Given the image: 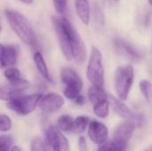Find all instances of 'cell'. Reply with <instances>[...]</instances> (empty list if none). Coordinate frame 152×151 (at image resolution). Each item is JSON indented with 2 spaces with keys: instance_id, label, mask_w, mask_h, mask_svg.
I'll return each instance as SVG.
<instances>
[{
  "instance_id": "1",
  "label": "cell",
  "mask_w": 152,
  "mask_h": 151,
  "mask_svg": "<svg viewBox=\"0 0 152 151\" xmlns=\"http://www.w3.org/2000/svg\"><path fill=\"white\" fill-rule=\"evenodd\" d=\"M52 22L63 56L69 61L74 60L82 64L86 58V48L79 33L65 17L53 16Z\"/></svg>"
},
{
  "instance_id": "2",
  "label": "cell",
  "mask_w": 152,
  "mask_h": 151,
  "mask_svg": "<svg viewBox=\"0 0 152 151\" xmlns=\"http://www.w3.org/2000/svg\"><path fill=\"white\" fill-rule=\"evenodd\" d=\"M7 21L16 36L26 44L33 46L36 44V35L30 21L22 13L7 9L4 12Z\"/></svg>"
},
{
  "instance_id": "3",
  "label": "cell",
  "mask_w": 152,
  "mask_h": 151,
  "mask_svg": "<svg viewBox=\"0 0 152 151\" xmlns=\"http://www.w3.org/2000/svg\"><path fill=\"white\" fill-rule=\"evenodd\" d=\"M134 80V69L132 65H125L117 68L115 72V90L119 100L126 101L128 98Z\"/></svg>"
},
{
  "instance_id": "4",
  "label": "cell",
  "mask_w": 152,
  "mask_h": 151,
  "mask_svg": "<svg viewBox=\"0 0 152 151\" xmlns=\"http://www.w3.org/2000/svg\"><path fill=\"white\" fill-rule=\"evenodd\" d=\"M87 78L93 85L102 87L104 85V68L102 63V54L96 47H92L88 60Z\"/></svg>"
},
{
  "instance_id": "5",
  "label": "cell",
  "mask_w": 152,
  "mask_h": 151,
  "mask_svg": "<svg viewBox=\"0 0 152 151\" xmlns=\"http://www.w3.org/2000/svg\"><path fill=\"white\" fill-rule=\"evenodd\" d=\"M60 75L61 82L66 85L63 90L64 96L69 100L75 101L83 88V80L81 77L75 69L67 67L61 69Z\"/></svg>"
},
{
  "instance_id": "6",
  "label": "cell",
  "mask_w": 152,
  "mask_h": 151,
  "mask_svg": "<svg viewBox=\"0 0 152 151\" xmlns=\"http://www.w3.org/2000/svg\"><path fill=\"white\" fill-rule=\"evenodd\" d=\"M43 95L34 93L29 95H21L7 101L6 106L9 109L21 116H27L32 113L38 106Z\"/></svg>"
},
{
  "instance_id": "7",
  "label": "cell",
  "mask_w": 152,
  "mask_h": 151,
  "mask_svg": "<svg viewBox=\"0 0 152 151\" xmlns=\"http://www.w3.org/2000/svg\"><path fill=\"white\" fill-rule=\"evenodd\" d=\"M45 134L46 144L51 151H70L68 139L58 127L49 125Z\"/></svg>"
},
{
  "instance_id": "8",
  "label": "cell",
  "mask_w": 152,
  "mask_h": 151,
  "mask_svg": "<svg viewBox=\"0 0 152 151\" xmlns=\"http://www.w3.org/2000/svg\"><path fill=\"white\" fill-rule=\"evenodd\" d=\"M109 100H110V106L112 107L113 110L118 116L126 119V121L133 122L138 127H141L143 125L145 119L142 114H137V113L134 112L121 100L117 99L111 95L109 96Z\"/></svg>"
},
{
  "instance_id": "9",
  "label": "cell",
  "mask_w": 152,
  "mask_h": 151,
  "mask_svg": "<svg viewBox=\"0 0 152 151\" xmlns=\"http://www.w3.org/2000/svg\"><path fill=\"white\" fill-rule=\"evenodd\" d=\"M135 127L136 125L130 121H126L117 127L112 142L116 144L119 151H126L128 142L134 133Z\"/></svg>"
},
{
  "instance_id": "10",
  "label": "cell",
  "mask_w": 152,
  "mask_h": 151,
  "mask_svg": "<svg viewBox=\"0 0 152 151\" xmlns=\"http://www.w3.org/2000/svg\"><path fill=\"white\" fill-rule=\"evenodd\" d=\"M113 45L118 53L133 61H138L142 59L143 54L135 46L126 42L124 39L115 38L113 40Z\"/></svg>"
},
{
  "instance_id": "11",
  "label": "cell",
  "mask_w": 152,
  "mask_h": 151,
  "mask_svg": "<svg viewBox=\"0 0 152 151\" xmlns=\"http://www.w3.org/2000/svg\"><path fill=\"white\" fill-rule=\"evenodd\" d=\"M88 136L91 142L100 146L107 142L109 129L103 123L97 120H92L88 125Z\"/></svg>"
},
{
  "instance_id": "12",
  "label": "cell",
  "mask_w": 152,
  "mask_h": 151,
  "mask_svg": "<svg viewBox=\"0 0 152 151\" xmlns=\"http://www.w3.org/2000/svg\"><path fill=\"white\" fill-rule=\"evenodd\" d=\"M64 103L65 101L61 95L56 93H49L42 97L38 107L45 113H53L58 111Z\"/></svg>"
},
{
  "instance_id": "13",
  "label": "cell",
  "mask_w": 152,
  "mask_h": 151,
  "mask_svg": "<svg viewBox=\"0 0 152 151\" xmlns=\"http://www.w3.org/2000/svg\"><path fill=\"white\" fill-rule=\"evenodd\" d=\"M0 62L2 69H8L13 67L18 59L19 46L16 44H1Z\"/></svg>"
},
{
  "instance_id": "14",
  "label": "cell",
  "mask_w": 152,
  "mask_h": 151,
  "mask_svg": "<svg viewBox=\"0 0 152 151\" xmlns=\"http://www.w3.org/2000/svg\"><path fill=\"white\" fill-rule=\"evenodd\" d=\"M30 86L29 82L20 84V85H12L9 84L7 85L1 86V92H0V98L2 101H11L14 98L21 96L20 94L28 90Z\"/></svg>"
},
{
  "instance_id": "15",
  "label": "cell",
  "mask_w": 152,
  "mask_h": 151,
  "mask_svg": "<svg viewBox=\"0 0 152 151\" xmlns=\"http://www.w3.org/2000/svg\"><path fill=\"white\" fill-rule=\"evenodd\" d=\"M75 8L77 14L80 20L85 24L88 25L91 19V9L88 0H75Z\"/></svg>"
},
{
  "instance_id": "16",
  "label": "cell",
  "mask_w": 152,
  "mask_h": 151,
  "mask_svg": "<svg viewBox=\"0 0 152 151\" xmlns=\"http://www.w3.org/2000/svg\"><path fill=\"white\" fill-rule=\"evenodd\" d=\"M33 59H34V62H35V65L37 67V69L39 72V74L41 75V77L48 82H53V79L51 77L47 64H46L45 58L42 55V53L39 52H36L34 53Z\"/></svg>"
},
{
  "instance_id": "17",
  "label": "cell",
  "mask_w": 152,
  "mask_h": 151,
  "mask_svg": "<svg viewBox=\"0 0 152 151\" xmlns=\"http://www.w3.org/2000/svg\"><path fill=\"white\" fill-rule=\"evenodd\" d=\"M88 99L91 101V103L94 106L98 103H101L102 101H105L108 99V95L105 93V91L102 89V87L96 86V85H92L88 89Z\"/></svg>"
},
{
  "instance_id": "18",
  "label": "cell",
  "mask_w": 152,
  "mask_h": 151,
  "mask_svg": "<svg viewBox=\"0 0 152 151\" xmlns=\"http://www.w3.org/2000/svg\"><path fill=\"white\" fill-rule=\"evenodd\" d=\"M4 77L8 80L9 84H12V85H20V84H24V83H27L28 82V80H26L20 71L14 68V67H12V68H8L4 70Z\"/></svg>"
},
{
  "instance_id": "19",
  "label": "cell",
  "mask_w": 152,
  "mask_h": 151,
  "mask_svg": "<svg viewBox=\"0 0 152 151\" xmlns=\"http://www.w3.org/2000/svg\"><path fill=\"white\" fill-rule=\"evenodd\" d=\"M75 119L69 115H62L57 120V127L64 133L73 132Z\"/></svg>"
},
{
  "instance_id": "20",
  "label": "cell",
  "mask_w": 152,
  "mask_h": 151,
  "mask_svg": "<svg viewBox=\"0 0 152 151\" xmlns=\"http://www.w3.org/2000/svg\"><path fill=\"white\" fill-rule=\"evenodd\" d=\"M110 100L102 101L94 106V113L100 118H106L110 114Z\"/></svg>"
},
{
  "instance_id": "21",
  "label": "cell",
  "mask_w": 152,
  "mask_h": 151,
  "mask_svg": "<svg viewBox=\"0 0 152 151\" xmlns=\"http://www.w3.org/2000/svg\"><path fill=\"white\" fill-rule=\"evenodd\" d=\"M90 121L89 117L86 116H79L77 117L74 121V127H73V133L77 134H81L86 131V128L87 125H89Z\"/></svg>"
},
{
  "instance_id": "22",
  "label": "cell",
  "mask_w": 152,
  "mask_h": 151,
  "mask_svg": "<svg viewBox=\"0 0 152 151\" xmlns=\"http://www.w3.org/2000/svg\"><path fill=\"white\" fill-rule=\"evenodd\" d=\"M93 20L94 23L98 28H103L105 25V17L102 10L97 4L94 5L93 8Z\"/></svg>"
},
{
  "instance_id": "23",
  "label": "cell",
  "mask_w": 152,
  "mask_h": 151,
  "mask_svg": "<svg viewBox=\"0 0 152 151\" xmlns=\"http://www.w3.org/2000/svg\"><path fill=\"white\" fill-rule=\"evenodd\" d=\"M139 87L142 94L145 98L147 101H150L151 99V83L149 80L142 79L139 83Z\"/></svg>"
},
{
  "instance_id": "24",
  "label": "cell",
  "mask_w": 152,
  "mask_h": 151,
  "mask_svg": "<svg viewBox=\"0 0 152 151\" xmlns=\"http://www.w3.org/2000/svg\"><path fill=\"white\" fill-rule=\"evenodd\" d=\"M48 146L40 138H35L30 143V151H48Z\"/></svg>"
},
{
  "instance_id": "25",
  "label": "cell",
  "mask_w": 152,
  "mask_h": 151,
  "mask_svg": "<svg viewBox=\"0 0 152 151\" xmlns=\"http://www.w3.org/2000/svg\"><path fill=\"white\" fill-rule=\"evenodd\" d=\"M12 138L8 135H1L0 137V151H9L12 148Z\"/></svg>"
},
{
  "instance_id": "26",
  "label": "cell",
  "mask_w": 152,
  "mask_h": 151,
  "mask_svg": "<svg viewBox=\"0 0 152 151\" xmlns=\"http://www.w3.org/2000/svg\"><path fill=\"white\" fill-rule=\"evenodd\" d=\"M12 128V120L11 118L4 114L0 116V131L7 132Z\"/></svg>"
},
{
  "instance_id": "27",
  "label": "cell",
  "mask_w": 152,
  "mask_h": 151,
  "mask_svg": "<svg viewBox=\"0 0 152 151\" xmlns=\"http://www.w3.org/2000/svg\"><path fill=\"white\" fill-rule=\"evenodd\" d=\"M67 4H68V0H53V5L55 11L60 14H63L66 12Z\"/></svg>"
},
{
  "instance_id": "28",
  "label": "cell",
  "mask_w": 152,
  "mask_h": 151,
  "mask_svg": "<svg viewBox=\"0 0 152 151\" xmlns=\"http://www.w3.org/2000/svg\"><path fill=\"white\" fill-rule=\"evenodd\" d=\"M97 151H119L116 144L111 141V142H106L105 143L102 144L99 146Z\"/></svg>"
},
{
  "instance_id": "29",
  "label": "cell",
  "mask_w": 152,
  "mask_h": 151,
  "mask_svg": "<svg viewBox=\"0 0 152 151\" xmlns=\"http://www.w3.org/2000/svg\"><path fill=\"white\" fill-rule=\"evenodd\" d=\"M78 149L79 151H87V143H86V140L84 136H80L78 138Z\"/></svg>"
},
{
  "instance_id": "30",
  "label": "cell",
  "mask_w": 152,
  "mask_h": 151,
  "mask_svg": "<svg viewBox=\"0 0 152 151\" xmlns=\"http://www.w3.org/2000/svg\"><path fill=\"white\" fill-rule=\"evenodd\" d=\"M75 103L77 104V105H79V106H81V105H84L85 104V102H86V99H85V97L83 96V95H81V94H79L76 99H75Z\"/></svg>"
},
{
  "instance_id": "31",
  "label": "cell",
  "mask_w": 152,
  "mask_h": 151,
  "mask_svg": "<svg viewBox=\"0 0 152 151\" xmlns=\"http://www.w3.org/2000/svg\"><path fill=\"white\" fill-rule=\"evenodd\" d=\"M20 1L26 4H32L34 2V0H20Z\"/></svg>"
},
{
  "instance_id": "32",
  "label": "cell",
  "mask_w": 152,
  "mask_h": 151,
  "mask_svg": "<svg viewBox=\"0 0 152 151\" xmlns=\"http://www.w3.org/2000/svg\"><path fill=\"white\" fill-rule=\"evenodd\" d=\"M11 151H21V150L17 146H12V148L11 149Z\"/></svg>"
},
{
  "instance_id": "33",
  "label": "cell",
  "mask_w": 152,
  "mask_h": 151,
  "mask_svg": "<svg viewBox=\"0 0 152 151\" xmlns=\"http://www.w3.org/2000/svg\"><path fill=\"white\" fill-rule=\"evenodd\" d=\"M144 151H152V145L151 146H150V147H148Z\"/></svg>"
},
{
  "instance_id": "34",
  "label": "cell",
  "mask_w": 152,
  "mask_h": 151,
  "mask_svg": "<svg viewBox=\"0 0 152 151\" xmlns=\"http://www.w3.org/2000/svg\"><path fill=\"white\" fill-rule=\"evenodd\" d=\"M148 2H149V4L152 6V0H148Z\"/></svg>"
},
{
  "instance_id": "35",
  "label": "cell",
  "mask_w": 152,
  "mask_h": 151,
  "mask_svg": "<svg viewBox=\"0 0 152 151\" xmlns=\"http://www.w3.org/2000/svg\"><path fill=\"white\" fill-rule=\"evenodd\" d=\"M114 1H118V0H114Z\"/></svg>"
}]
</instances>
